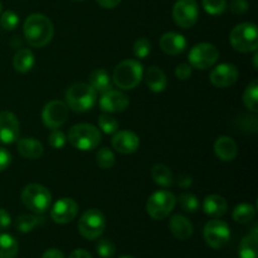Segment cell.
Masks as SVG:
<instances>
[{"label":"cell","instance_id":"obj_1","mask_svg":"<svg viewBox=\"0 0 258 258\" xmlns=\"http://www.w3.org/2000/svg\"><path fill=\"white\" fill-rule=\"evenodd\" d=\"M23 33L30 47L43 48L49 44L52 40L54 35V28L49 18L39 13H34L25 19Z\"/></svg>","mask_w":258,"mask_h":258},{"label":"cell","instance_id":"obj_2","mask_svg":"<svg viewBox=\"0 0 258 258\" xmlns=\"http://www.w3.org/2000/svg\"><path fill=\"white\" fill-rule=\"evenodd\" d=\"M97 101V92L88 83H73L66 91V105L78 113L90 111Z\"/></svg>","mask_w":258,"mask_h":258},{"label":"cell","instance_id":"obj_3","mask_svg":"<svg viewBox=\"0 0 258 258\" xmlns=\"http://www.w3.org/2000/svg\"><path fill=\"white\" fill-rule=\"evenodd\" d=\"M67 140L71 145L81 151H92L102 140L101 131L91 123H77L68 131Z\"/></svg>","mask_w":258,"mask_h":258},{"label":"cell","instance_id":"obj_4","mask_svg":"<svg viewBox=\"0 0 258 258\" xmlns=\"http://www.w3.org/2000/svg\"><path fill=\"white\" fill-rule=\"evenodd\" d=\"M144 77V68L139 60L126 59L116 66L112 82L121 90H134Z\"/></svg>","mask_w":258,"mask_h":258},{"label":"cell","instance_id":"obj_5","mask_svg":"<svg viewBox=\"0 0 258 258\" xmlns=\"http://www.w3.org/2000/svg\"><path fill=\"white\" fill-rule=\"evenodd\" d=\"M232 47L241 53L257 52L258 29L254 23H241L232 29L229 34Z\"/></svg>","mask_w":258,"mask_h":258},{"label":"cell","instance_id":"obj_6","mask_svg":"<svg viewBox=\"0 0 258 258\" xmlns=\"http://www.w3.org/2000/svg\"><path fill=\"white\" fill-rule=\"evenodd\" d=\"M22 202L30 212L43 214L49 209L52 203V194L40 184H28L22 191Z\"/></svg>","mask_w":258,"mask_h":258},{"label":"cell","instance_id":"obj_7","mask_svg":"<svg viewBox=\"0 0 258 258\" xmlns=\"http://www.w3.org/2000/svg\"><path fill=\"white\" fill-rule=\"evenodd\" d=\"M176 198L171 191L158 190L149 197L146 202V212L155 221L165 219L173 212Z\"/></svg>","mask_w":258,"mask_h":258},{"label":"cell","instance_id":"obj_8","mask_svg":"<svg viewBox=\"0 0 258 258\" xmlns=\"http://www.w3.org/2000/svg\"><path fill=\"white\" fill-rule=\"evenodd\" d=\"M106 218L101 211L96 208L87 209L78 221V231L83 238L88 241L97 239L105 232Z\"/></svg>","mask_w":258,"mask_h":258},{"label":"cell","instance_id":"obj_9","mask_svg":"<svg viewBox=\"0 0 258 258\" xmlns=\"http://www.w3.org/2000/svg\"><path fill=\"white\" fill-rule=\"evenodd\" d=\"M189 64L199 71L212 68L219 59V50L212 43H198L189 52Z\"/></svg>","mask_w":258,"mask_h":258},{"label":"cell","instance_id":"obj_10","mask_svg":"<svg viewBox=\"0 0 258 258\" xmlns=\"http://www.w3.org/2000/svg\"><path fill=\"white\" fill-rule=\"evenodd\" d=\"M206 243L214 249H221L231 239V228L221 219H212L204 226L203 232Z\"/></svg>","mask_w":258,"mask_h":258},{"label":"cell","instance_id":"obj_11","mask_svg":"<svg viewBox=\"0 0 258 258\" xmlns=\"http://www.w3.org/2000/svg\"><path fill=\"white\" fill-rule=\"evenodd\" d=\"M199 18V7L197 0H176L173 7V20L178 27L189 29Z\"/></svg>","mask_w":258,"mask_h":258},{"label":"cell","instance_id":"obj_12","mask_svg":"<svg viewBox=\"0 0 258 258\" xmlns=\"http://www.w3.org/2000/svg\"><path fill=\"white\" fill-rule=\"evenodd\" d=\"M68 118V106L59 100H53L44 106L42 112V121L45 127L50 130L59 128Z\"/></svg>","mask_w":258,"mask_h":258},{"label":"cell","instance_id":"obj_13","mask_svg":"<svg viewBox=\"0 0 258 258\" xmlns=\"http://www.w3.org/2000/svg\"><path fill=\"white\" fill-rule=\"evenodd\" d=\"M238 76L239 72L236 66L231 64V63H221L212 70L209 80L214 87L227 88L237 82Z\"/></svg>","mask_w":258,"mask_h":258},{"label":"cell","instance_id":"obj_14","mask_svg":"<svg viewBox=\"0 0 258 258\" xmlns=\"http://www.w3.org/2000/svg\"><path fill=\"white\" fill-rule=\"evenodd\" d=\"M100 108L106 113L123 112L130 105L127 95L117 90H108L102 93L100 98Z\"/></svg>","mask_w":258,"mask_h":258},{"label":"cell","instance_id":"obj_15","mask_svg":"<svg viewBox=\"0 0 258 258\" xmlns=\"http://www.w3.org/2000/svg\"><path fill=\"white\" fill-rule=\"evenodd\" d=\"M20 125L17 116L10 111H2L0 112V144L17 143L19 139Z\"/></svg>","mask_w":258,"mask_h":258},{"label":"cell","instance_id":"obj_16","mask_svg":"<svg viewBox=\"0 0 258 258\" xmlns=\"http://www.w3.org/2000/svg\"><path fill=\"white\" fill-rule=\"evenodd\" d=\"M78 204L72 198H60L50 209V218L58 224H67L76 218Z\"/></svg>","mask_w":258,"mask_h":258},{"label":"cell","instance_id":"obj_17","mask_svg":"<svg viewBox=\"0 0 258 258\" xmlns=\"http://www.w3.org/2000/svg\"><path fill=\"white\" fill-rule=\"evenodd\" d=\"M112 146L120 154H134L140 146V139L130 130L116 131L112 138Z\"/></svg>","mask_w":258,"mask_h":258},{"label":"cell","instance_id":"obj_18","mask_svg":"<svg viewBox=\"0 0 258 258\" xmlns=\"http://www.w3.org/2000/svg\"><path fill=\"white\" fill-rule=\"evenodd\" d=\"M159 44L161 50L169 55H178L186 49L185 37L175 32H168L161 35Z\"/></svg>","mask_w":258,"mask_h":258},{"label":"cell","instance_id":"obj_19","mask_svg":"<svg viewBox=\"0 0 258 258\" xmlns=\"http://www.w3.org/2000/svg\"><path fill=\"white\" fill-rule=\"evenodd\" d=\"M203 211L211 218L218 219L227 213L228 203H227V201L222 196L211 194V196L206 197V199H204Z\"/></svg>","mask_w":258,"mask_h":258},{"label":"cell","instance_id":"obj_20","mask_svg":"<svg viewBox=\"0 0 258 258\" xmlns=\"http://www.w3.org/2000/svg\"><path fill=\"white\" fill-rule=\"evenodd\" d=\"M17 148L20 155L25 159H29V160H37L44 153L43 144L39 140L33 138L18 139Z\"/></svg>","mask_w":258,"mask_h":258},{"label":"cell","instance_id":"obj_21","mask_svg":"<svg viewBox=\"0 0 258 258\" xmlns=\"http://www.w3.org/2000/svg\"><path fill=\"white\" fill-rule=\"evenodd\" d=\"M214 153L222 161H233L238 154L236 141L229 136H221L214 143Z\"/></svg>","mask_w":258,"mask_h":258},{"label":"cell","instance_id":"obj_22","mask_svg":"<svg viewBox=\"0 0 258 258\" xmlns=\"http://www.w3.org/2000/svg\"><path fill=\"white\" fill-rule=\"evenodd\" d=\"M169 228L173 236L180 241H186L193 236V224L186 217L176 214L173 216L169 221Z\"/></svg>","mask_w":258,"mask_h":258},{"label":"cell","instance_id":"obj_23","mask_svg":"<svg viewBox=\"0 0 258 258\" xmlns=\"http://www.w3.org/2000/svg\"><path fill=\"white\" fill-rule=\"evenodd\" d=\"M145 82L151 92L160 93L163 92L166 88V86H168V78H166L165 73H164L160 68L153 66V67L148 68V71H146Z\"/></svg>","mask_w":258,"mask_h":258},{"label":"cell","instance_id":"obj_24","mask_svg":"<svg viewBox=\"0 0 258 258\" xmlns=\"http://www.w3.org/2000/svg\"><path fill=\"white\" fill-rule=\"evenodd\" d=\"M239 258H258V229L253 227L251 233L243 237L238 249Z\"/></svg>","mask_w":258,"mask_h":258},{"label":"cell","instance_id":"obj_25","mask_svg":"<svg viewBox=\"0 0 258 258\" xmlns=\"http://www.w3.org/2000/svg\"><path fill=\"white\" fill-rule=\"evenodd\" d=\"M88 85L97 93H103L112 88V78L110 77L107 71L103 70V68H98L90 75Z\"/></svg>","mask_w":258,"mask_h":258},{"label":"cell","instance_id":"obj_26","mask_svg":"<svg viewBox=\"0 0 258 258\" xmlns=\"http://www.w3.org/2000/svg\"><path fill=\"white\" fill-rule=\"evenodd\" d=\"M34 54H33L32 50L27 49V48L18 50L14 54V58H13V67L19 73L29 72L33 68V66H34Z\"/></svg>","mask_w":258,"mask_h":258},{"label":"cell","instance_id":"obj_27","mask_svg":"<svg viewBox=\"0 0 258 258\" xmlns=\"http://www.w3.org/2000/svg\"><path fill=\"white\" fill-rule=\"evenodd\" d=\"M151 178H153L154 183L160 186H164V188L171 186L174 183L173 173L164 164H156V165L151 168Z\"/></svg>","mask_w":258,"mask_h":258},{"label":"cell","instance_id":"obj_28","mask_svg":"<svg viewBox=\"0 0 258 258\" xmlns=\"http://www.w3.org/2000/svg\"><path fill=\"white\" fill-rule=\"evenodd\" d=\"M44 222L40 214H22L15 221V228L22 233H29Z\"/></svg>","mask_w":258,"mask_h":258},{"label":"cell","instance_id":"obj_29","mask_svg":"<svg viewBox=\"0 0 258 258\" xmlns=\"http://www.w3.org/2000/svg\"><path fill=\"white\" fill-rule=\"evenodd\" d=\"M19 251L18 242L12 234L0 233V258H15Z\"/></svg>","mask_w":258,"mask_h":258},{"label":"cell","instance_id":"obj_30","mask_svg":"<svg viewBox=\"0 0 258 258\" xmlns=\"http://www.w3.org/2000/svg\"><path fill=\"white\" fill-rule=\"evenodd\" d=\"M256 216V207L249 203H242L234 208L233 217L234 221L239 224H247L252 221Z\"/></svg>","mask_w":258,"mask_h":258},{"label":"cell","instance_id":"obj_31","mask_svg":"<svg viewBox=\"0 0 258 258\" xmlns=\"http://www.w3.org/2000/svg\"><path fill=\"white\" fill-rule=\"evenodd\" d=\"M243 103L253 113L258 112V81L253 80L243 92Z\"/></svg>","mask_w":258,"mask_h":258},{"label":"cell","instance_id":"obj_32","mask_svg":"<svg viewBox=\"0 0 258 258\" xmlns=\"http://www.w3.org/2000/svg\"><path fill=\"white\" fill-rule=\"evenodd\" d=\"M115 154L111 149L108 148H102L97 151L96 154V164L100 166L103 170H108V169L112 168L115 165Z\"/></svg>","mask_w":258,"mask_h":258},{"label":"cell","instance_id":"obj_33","mask_svg":"<svg viewBox=\"0 0 258 258\" xmlns=\"http://www.w3.org/2000/svg\"><path fill=\"white\" fill-rule=\"evenodd\" d=\"M178 202L183 211L188 212V213H194L198 211L199 208V201L194 194L190 193H183L178 197Z\"/></svg>","mask_w":258,"mask_h":258},{"label":"cell","instance_id":"obj_34","mask_svg":"<svg viewBox=\"0 0 258 258\" xmlns=\"http://www.w3.org/2000/svg\"><path fill=\"white\" fill-rule=\"evenodd\" d=\"M98 127L102 130V133L111 135V134H115L117 131L118 122L115 117L105 112L98 117Z\"/></svg>","mask_w":258,"mask_h":258},{"label":"cell","instance_id":"obj_35","mask_svg":"<svg viewBox=\"0 0 258 258\" xmlns=\"http://www.w3.org/2000/svg\"><path fill=\"white\" fill-rule=\"evenodd\" d=\"M134 55L139 59H144V58L148 57L151 53V42L148 38H139L138 40H135L134 43Z\"/></svg>","mask_w":258,"mask_h":258},{"label":"cell","instance_id":"obj_36","mask_svg":"<svg viewBox=\"0 0 258 258\" xmlns=\"http://www.w3.org/2000/svg\"><path fill=\"white\" fill-rule=\"evenodd\" d=\"M202 4L211 15H221L227 9V0H202Z\"/></svg>","mask_w":258,"mask_h":258},{"label":"cell","instance_id":"obj_37","mask_svg":"<svg viewBox=\"0 0 258 258\" xmlns=\"http://www.w3.org/2000/svg\"><path fill=\"white\" fill-rule=\"evenodd\" d=\"M19 24V15L13 10H7L2 14L0 18V25L5 30H14Z\"/></svg>","mask_w":258,"mask_h":258},{"label":"cell","instance_id":"obj_38","mask_svg":"<svg viewBox=\"0 0 258 258\" xmlns=\"http://www.w3.org/2000/svg\"><path fill=\"white\" fill-rule=\"evenodd\" d=\"M98 256L102 258H112L116 253V247L110 239H101L96 246Z\"/></svg>","mask_w":258,"mask_h":258},{"label":"cell","instance_id":"obj_39","mask_svg":"<svg viewBox=\"0 0 258 258\" xmlns=\"http://www.w3.org/2000/svg\"><path fill=\"white\" fill-rule=\"evenodd\" d=\"M48 143H49V145L53 149H58L59 150V149L64 148L66 143H67V136H66V134L63 131L55 128V130H52V133L48 136Z\"/></svg>","mask_w":258,"mask_h":258},{"label":"cell","instance_id":"obj_40","mask_svg":"<svg viewBox=\"0 0 258 258\" xmlns=\"http://www.w3.org/2000/svg\"><path fill=\"white\" fill-rule=\"evenodd\" d=\"M175 77L180 81H186L191 77L193 73V67L189 63H180L175 68Z\"/></svg>","mask_w":258,"mask_h":258},{"label":"cell","instance_id":"obj_41","mask_svg":"<svg viewBox=\"0 0 258 258\" xmlns=\"http://www.w3.org/2000/svg\"><path fill=\"white\" fill-rule=\"evenodd\" d=\"M248 0H231V3H229V10L234 14H244V13L248 12Z\"/></svg>","mask_w":258,"mask_h":258},{"label":"cell","instance_id":"obj_42","mask_svg":"<svg viewBox=\"0 0 258 258\" xmlns=\"http://www.w3.org/2000/svg\"><path fill=\"white\" fill-rule=\"evenodd\" d=\"M12 164V154L4 148H0V171H4Z\"/></svg>","mask_w":258,"mask_h":258},{"label":"cell","instance_id":"obj_43","mask_svg":"<svg viewBox=\"0 0 258 258\" xmlns=\"http://www.w3.org/2000/svg\"><path fill=\"white\" fill-rule=\"evenodd\" d=\"M12 224V217L5 211L4 208H0V231L8 229Z\"/></svg>","mask_w":258,"mask_h":258},{"label":"cell","instance_id":"obj_44","mask_svg":"<svg viewBox=\"0 0 258 258\" xmlns=\"http://www.w3.org/2000/svg\"><path fill=\"white\" fill-rule=\"evenodd\" d=\"M176 184H178V186H180L181 189H186L189 188V186H191L193 179H191V176L188 175V174H180V175L178 176V179H176Z\"/></svg>","mask_w":258,"mask_h":258},{"label":"cell","instance_id":"obj_45","mask_svg":"<svg viewBox=\"0 0 258 258\" xmlns=\"http://www.w3.org/2000/svg\"><path fill=\"white\" fill-rule=\"evenodd\" d=\"M42 258H66V257L64 254H63V252L59 251V249L50 248V249H47V251L43 253Z\"/></svg>","mask_w":258,"mask_h":258},{"label":"cell","instance_id":"obj_46","mask_svg":"<svg viewBox=\"0 0 258 258\" xmlns=\"http://www.w3.org/2000/svg\"><path fill=\"white\" fill-rule=\"evenodd\" d=\"M96 2L100 7L105 8V9H113L120 4L121 0H96Z\"/></svg>","mask_w":258,"mask_h":258},{"label":"cell","instance_id":"obj_47","mask_svg":"<svg viewBox=\"0 0 258 258\" xmlns=\"http://www.w3.org/2000/svg\"><path fill=\"white\" fill-rule=\"evenodd\" d=\"M68 258H92V256L90 254V252H87L86 249H75L72 253L68 256Z\"/></svg>","mask_w":258,"mask_h":258},{"label":"cell","instance_id":"obj_48","mask_svg":"<svg viewBox=\"0 0 258 258\" xmlns=\"http://www.w3.org/2000/svg\"><path fill=\"white\" fill-rule=\"evenodd\" d=\"M120 258H135V257H133V256H121Z\"/></svg>","mask_w":258,"mask_h":258},{"label":"cell","instance_id":"obj_49","mask_svg":"<svg viewBox=\"0 0 258 258\" xmlns=\"http://www.w3.org/2000/svg\"><path fill=\"white\" fill-rule=\"evenodd\" d=\"M73 2H82V0H73Z\"/></svg>","mask_w":258,"mask_h":258},{"label":"cell","instance_id":"obj_50","mask_svg":"<svg viewBox=\"0 0 258 258\" xmlns=\"http://www.w3.org/2000/svg\"><path fill=\"white\" fill-rule=\"evenodd\" d=\"M0 12H2V3H0Z\"/></svg>","mask_w":258,"mask_h":258}]
</instances>
